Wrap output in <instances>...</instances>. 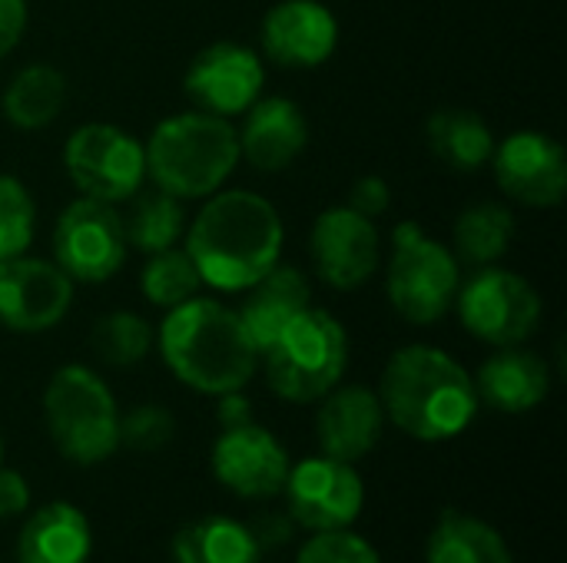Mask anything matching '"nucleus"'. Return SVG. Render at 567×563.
<instances>
[{
  "label": "nucleus",
  "instance_id": "obj_20",
  "mask_svg": "<svg viewBox=\"0 0 567 563\" xmlns=\"http://www.w3.org/2000/svg\"><path fill=\"white\" fill-rule=\"evenodd\" d=\"M243 292H246V299L236 309V315L259 355L279 338V332L296 315H302L312 305L309 279L296 265H279V262Z\"/></svg>",
  "mask_w": 567,
  "mask_h": 563
},
{
  "label": "nucleus",
  "instance_id": "obj_32",
  "mask_svg": "<svg viewBox=\"0 0 567 563\" xmlns=\"http://www.w3.org/2000/svg\"><path fill=\"white\" fill-rule=\"evenodd\" d=\"M296 563H382V557L362 534L339 528L312 534L296 554Z\"/></svg>",
  "mask_w": 567,
  "mask_h": 563
},
{
  "label": "nucleus",
  "instance_id": "obj_4",
  "mask_svg": "<svg viewBox=\"0 0 567 563\" xmlns=\"http://www.w3.org/2000/svg\"><path fill=\"white\" fill-rule=\"evenodd\" d=\"M146 176L176 199H206L239 163L236 129L213 113H179L163 119L146 143Z\"/></svg>",
  "mask_w": 567,
  "mask_h": 563
},
{
  "label": "nucleus",
  "instance_id": "obj_36",
  "mask_svg": "<svg viewBox=\"0 0 567 563\" xmlns=\"http://www.w3.org/2000/svg\"><path fill=\"white\" fill-rule=\"evenodd\" d=\"M30 504V488L20 471L0 465V521L20 518Z\"/></svg>",
  "mask_w": 567,
  "mask_h": 563
},
{
  "label": "nucleus",
  "instance_id": "obj_35",
  "mask_svg": "<svg viewBox=\"0 0 567 563\" xmlns=\"http://www.w3.org/2000/svg\"><path fill=\"white\" fill-rule=\"evenodd\" d=\"M246 528L252 531V538H256L259 551H269V548H282V544H289L296 521H292L289 514H259V518H252Z\"/></svg>",
  "mask_w": 567,
  "mask_h": 563
},
{
  "label": "nucleus",
  "instance_id": "obj_15",
  "mask_svg": "<svg viewBox=\"0 0 567 563\" xmlns=\"http://www.w3.org/2000/svg\"><path fill=\"white\" fill-rule=\"evenodd\" d=\"M502 192L532 209H551L567 192V159L561 143L538 129H518L492 153Z\"/></svg>",
  "mask_w": 567,
  "mask_h": 563
},
{
  "label": "nucleus",
  "instance_id": "obj_28",
  "mask_svg": "<svg viewBox=\"0 0 567 563\" xmlns=\"http://www.w3.org/2000/svg\"><path fill=\"white\" fill-rule=\"evenodd\" d=\"M515 236V216L508 206L502 202H475L468 206L452 229V242H455V259L465 265H495Z\"/></svg>",
  "mask_w": 567,
  "mask_h": 563
},
{
  "label": "nucleus",
  "instance_id": "obj_39",
  "mask_svg": "<svg viewBox=\"0 0 567 563\" xmlns=\"http://www.w3.org/2000/svg\"><path fill=\"white\" fill-rule=\"evenodd\" d=\"M0 465H3V441H0Z\"/></svg>",
  "mask_w": 567,
  "mask_h": 563
},
{
  "label": "nucleus",
  "instance_id": "obj_31",
  "mask_svg": "<svg viewBox=\"0 0 567 563\" xmlns=\"http://www.w3.org/2000/svg\"><path fill=\"white\" fill-rule=\"evenodd\" d=\"M37 206L17 176H0V262L23 256L33 242Z\"/></svg>",
  "mask_w": 567,
  "mask_h": 563
},
{
  "label": "nucleus",
  "instance_id": "obj_12",
  "mask_svg": "<svg viewBox=\"0 0 567 563\" xmlns=\"http://www.w3.org/2000/svg\"><path fill=\"white\" fill-rule=\"evenodd\" d=\"M309 252L316 275L326 285L352 292L379 272L382 239L372 219L352 212L349 206H336L312 222Z\"/></svg>",
  "mask_w": 567,
  "mask_h": 563
},
{
  "label": "nucleus",
  "instance_id": "obj_1",
  "mask_svg": "<svg viewBox=\"0 0 567 563\" xmlns=\"http://www.w3.org/2000/svg\"><path fill=\"white\" fill-rule=\"evenodd\" d=\"M282 219L276 206L246 189L213 192L186 232V252L203 285L243 292L282 256Z\"/></svg>",
  "mask_w": 567,
  "mask_h": 563
},
{
  "label": "nucleus",
  "instance_id": "obj_25",
  "mask_svg": "<svg viewBox=\"0 0 567 563\" xmlns=\"http://www.w3.org/2000/svg\"><path fill=\"white\" fill-rule=\"evenodd\" d=\"M425 563H515L505 538L482 518L445 511L429 534Z\"/></svg>",
  "mask_w": 567,
  "mask_h": 563
},
{
  "label": "nucleus",
  "instance_id": "obj_21",
  "mask_svg": "<svg viewBox=\"0 0 567 563\" xmlns=\"http://www.w3.org/2000/svg\"><path fill=\"white\" fill-rule=\"evenodd\" d=\"M472 382L478 405H488L505 415H525L548 398L551 372L542 355L512 345L485 358Z\"/></svg>",
  "mask_w": 567,
  "mask_h": 563
},
{
  "label": "nucleus",
  "instance_id": "obj_24",
  "mask_svg": "<svg viewBox=\"0 0 567 563\" xmlns=\"http://www.w3.org/2000/svg\"><path fill=\"white\" fill-rule=\"evenodd\" d=\"M259 544L252 531L223 514L196 518L183 524L173 538L176 563H259Z\"/></svg>",
  "mask_w": 567,
  "mask_h": 563
},
{
  "label": "nucleus",
  "instance_id": "obj_33",
  "mask_svg": "<svg viewBox=\"0 0 567 563\" xmlns=\"http://www.w3.org/2000/svg\"><path fill=\"white\" fill-rule=\"evenodd\" d=\"M173 415L159 405H140L120 418V445L133 451H159L173 438Z\"/></svg>",
  "mask_w": 567,
  "mask_h": 563
},
{
  "label": "nucleus",
  "instance_id": "obj_9",
  "mask_svg": "<svg viewBox=\"0 0 567 563\" xmlns=\"http://www.w3.org/2000/svg\"><path fill=\"white\" fill-rule=\"evenodd\" d=\"M70 183L100 202H126L146 179V153L136 136L110 123H86L63 146Z\"/></svg>",
  "mask_w": 567,
  "mask_h": 563
},
{
  "label": "nucleus",
  "instance_id": "obj_6",
  "mask_svg": "<svg viewBox=\"0 0 567 563\" xmlns=\"http://www.w3.org/2000/svg\"><path fill=\"white\" fill-rule=\"evenodd\" d=\"M53 448L73 465H100L120 448V411L106 382L86 365H63L43 392Z\"/></svg>",
  "mask_w": 567,
  "mask_h": 563
},
{
  "label": "nucleus",
  "instance_id": "obj_16",
  "mask_svg": "<svg viewBox=\"0 0 567 563\" xmlns=\"http://www.w3.org/2000/svg\"><path fill=\"white\" fill-rule=\"evenodd\" d=\"M266 83L262 60L243 43H213L189 63L183 76L186 96L213 116H239L246 113Z\"/></svg>",
  "mask_w": 567,
  "mask_h": 563
},
{
  "label": "nucleus",
  "instance_id": "obj_26",
  "mask_svg": "<svg viewBox=\"0 0 567 563\" xmlns=\"http://www.w3.org/2000/svg\"><path fill=\"white\" fill-rule=\"evenodd\" d=\"M66 103V76L50 63H30L13 73L0 96L7 123L17 129H43Z\"/></svg>",
  "mask_w": 567,
  "mask_h": 563
},
{
  "label": "nucleus",
  "instance_id": "obj_5",
  "mask_svg": "<svg viewBox=\"0 0 567 563\" xmlns=\"http://www.w3.org/2000/svg\"><path fill=\"white\" fill-rule=\"evenodd\" d=\"M259 358L266 365V385L282 402L312 405L342 382L349 365V335L336 315L309 305Z\"/></svg>",
  "mask_w": 567,
  "mask_h": 563
},
{
  "label": "nucleus",
  "instance_id": "obj_13",
  "mask_svg": "<svg viewBox=\"0 0 567 563\" xmlns=\"http://www.w3.org/2000/svg\"><path fill=\"white\" fill-rule=\"evenodd\" d=\"M73 305V282L56 262L13 256L0 262V325L10 332H47Z\"/></svg>",
  "mask_w": 567,
  "mask_h": 563
},
{
  "label": "nucleus",
  "instance_id": "obj_37",
  "mask_svg": "<svg viewBox=\"0 0 567 563\" xmlns=\"http://www.w3.org/2000/svg\"><path fill=\"white\" fill-rule=\"evenodd\" d=\"M23 30H27V3L0 0V60L20 43Z\"/></svg>",
  "mask_w": 567,
  "mask_h": 563
},
{
  "label": "nucleus",
  "instance_id": "obj_8",
  "mask_svg": "<svg viewBox=\"0 0 567 563\" xmlns=\"http://www.w3.org/2000/svg\"><path fill=\"white\" fill-rule=\"evenodd\" d=\"M462 325L495 348L525 345L542 322V295L535 285L508 269L482 265L458 285L455 305Z\"/></svg>",
  "mask_w": 567,
  "mask_h": 563
},
{
  "label": "nucleus",
  "instance_id": "obj_30",
  "mask_svg": "<svg viewBox=\"0 0 567 563\" xmlns=\"http://www.w3.org/2000/svg\"><path fill=\"white\" fill-rule=\"evenodd\" d=\"M90 348L100 362L113 368H130L143 362L153 348V329L136 312H106L90 332Z\"/></svg>",
  "mask_w": 567,
  "mask_h": 563
},
{
  "label": "nucleus",
  "instance_id": "obj_14",
  "mask_svg": "<svg viewBox=\"0 0 567 563\" xmlns=\"http://www.w3.org/2000/svg\"><path fill=\"white\" fill-rule=\"evenodd\" d=\"M213 478L243 501L276 498L289 475V455L272 431L249 421L226 428L209 455Z\"/></svg>",
  "mask_w": 567,
  "mask_h": 563
},
{
  "label": "nucleus",
  "instance_id": "obj_7",
  "mask_svg": "<svg viewBox=\"0 0 567 563\" xmlns=\"http://www.w3.org/2000/svg\"><path fill=\"white\" fill-rule=\"evenodd\" d=\"M458 285L462 269L455 252L425 236L419 222H399L385 269V292L392 309L412 325H435L452 312Z\"/></svg>",
  "mask_w": 567,
  "mask_h": 563
},
{
  "label": "nucleus",
  "instance_id": "obj_18",
  "mask_svg": "<svg viewBox=\"0 0 567 563\" xmlns=\"http://www.w3.org/2000/svg\"><path fill=\"white\" fill-rule=\"evenodd\" d=\"M319 415H316V438L319 451L336 458V461H362L382 438L385 428V411L379 402V392L365 385H346L332 388L326 398H319Z\"/></svg>",
  "mask_w": 567,
  "mask_h": 563
},
{
  "label": "nucleus",
  "instance_id": "obj_3",
  "mask_svg": "<svg viewBox=\"0 0 567 563\" xmlns=\"http://www.w3.org/2000/svg\"><path fill=\"white\" fill-rule=\"evenodd\" d=\"M156 342L166 368L193 392L213 398L243 392L259 365V352L236 309L203 295L169 309Z\"/></svg>",
  "mask_w": 567,
  "mask_h": 563
},
{
  "label": "nucleus",
  "instance_id": "obj_2",
  "mask_svg": "<svg viewBox=\"0 0 567 563\" xmlns=\"http://www.w3.org/2000/svg\"><path fill=\"white\" fill-rule=\"evenodd\" d=\"M385 418L415 441H452L478 415L472 375L435 345L399 348L379 382Z\"/></svg>",
  "mask_w": 567,
  "mask_h": 563
},
{
  "label": "nucleus",
  "instance_id": "obj_11",
  "mask_svg": "<svg viewBox=\"0 0 567 563\" xmlns=\"http://www.w3.org/2000/svg\"><path fill=\"white\" fill-rule=\"evenodd\" d=\"M282 491L289 504L286 514L312 534L352 528L365 504V484L359 471L349 461H336L329 455L289 465Z\"/></svg>",
  "mask_w": 567,
  "mask_h": 563
},
{
  "label": "nucleus",
  "instance_id": "obj_17",
  "mask_svg": "<svg viewBox=\"0 0 567 563\" xmlns=\"http://www.w3.org/2000/svg\"><path fill=\"white\" fill-rule=\"evenodd\" d=\"M262 50L276 66H322L339 43V23L319 0H282L262 17Z\"/></svg>",
  "mask_w": 567,
  "mask_h": 563
},
{
  "label": "nucleus",
  "instance_id": "obj_19",
  "mask_svg": "<svg viewBox=\"0 0 567 563\" xmlns=\"http://www.w3.org/2000/svg\"><path fill=\"white\" fill-rule=\"evenodd\" d=\"M239 156L249 159L259 173H279L296 163V156L309 143V123L302 110L286 96L256 100L246 110L243 129L236 133Z\"/></svg>",
  "mask_w": 567,
  "mask_h": 563
},
{
  "label": "nucleus",
  "instance_id": "obj_34",
  "mask_svg": "<svg viewBox=\"0 0 567 563\" xmlns=\"http://www.w3.org/2000/svg\"><path fill=\"white\" fill-rule=\"evenodd\" d=\"M389 202H392V192H389V183L382 176H362V179H355L349 186V199H346V206L352 212H359V216H365L372 222L389 209Z\"/></svg>",
  "mask_w": 567,
  "mask_h": 563
},
{
  "label": "nucleus",
  "instance_id": "obj_38",
  "mask_svg": "<svg viewBox=\"0 0 567 563\" xmlns=\"http://www.w3.org/2000/svg\"><path fill=\"white\" fill-rule=\"evenodd\" d=\"M216 418L226 428H239V425H249L252 421V405L243 392H226L219 395V405H216Z\"/></svg>",
  "mask_w": 567,
  "mask_h": 563
},
{
  "label": "nucleus",
  "instance_id": "obj_23",
  "mask_svg": "<svg viewBox=\"0 0 567 563\" xmlns=\"http://www.w3.org/2000/svg\"><path fill=\"white\" fill-rule=\"evenodd\" d=\"M425 143L455 173H478L485 163H492L495 153L492 126L478 113L455 110V106H445L429 116Z\"/></svg>",
  "mask_w": 567,
  "mask_h": 563
},
{
  "label": "nucleus",
  "instance_id": "obj_29",
  "mask_svg": "<svg viewBox=\"0 0 567 563\" xmlns=\"http://www.w3.org/2000/svg\"><path fill=\"white\" fill-rule=\"evenodd\" d=\"M140 289L153 305L169 312V309L196 299L203 289V279H199L189 252L173 246V249L150 256V262L143 265V275H140Z\"/></svg>",
  "mask_w": 567,
  "mask_h": 563
},
{
  "label": "nucleus",
  "instance_id": "obj_22",
  "mask_svg": "<svg viewBox=\"0 0 567 563\" xmlns=\"http://www.w3.org/2000/svg\"><path fill=\"white\" fill-rule=\"evenodd\" d=\"M93 531L70 501H50L27 518L17 538V563H90Z\"/></svg>",
  "mask_w": 567,
  "mask_h": 563
},
{
  "label": "nucleus",
  "instance_id": "obj_27",
  "mask_svg": "<svg viewBox=\"0 0 567 563\" xmlns=\"http://www.w3.org/2000/svg\"><path fill=\"white\" fill-rule=\"evenodd\" d=\"M123 232H126V246L153 256L163 249H173L183 232H186V212H183V199H176L173 192L153 186V189H136L130 196V212L123 216Z\"/></svg>",
  "mask_w": 567,
  "mask_h": 563
},
{
  "label": "nucleus",
  "instance_id": "obj_10",
  "mask_svg": "<svg viewBox=\"0 0 567 563\" xmlns=\"http://www.w3.org/2000/svg\"><path fill=\"white\" fill-rule=\"evenodd\" d=\"M53 262L70 282L100 285L113 279L126 262L123 216L100 199H73L53 226Z\"/></svg>",
  "mask_w": 567,
  "mask_h": 563
}]
</instances>
